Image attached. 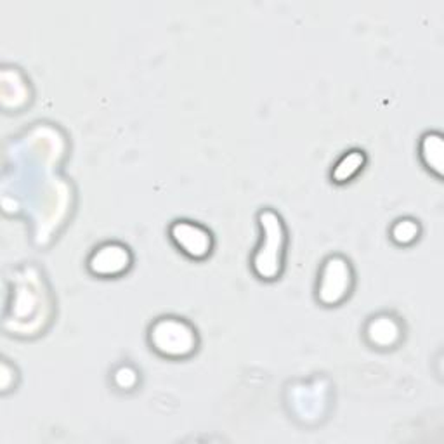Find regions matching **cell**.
<instances>
[{
	"mask_svg": "<svg viewBox=\"0 0 444 444\" xmlns=\"http://www.w3.org/2000/svg\"><path fill=\"white\" fill-rule=\"evenodd\" d=\"M125 252L121 247H115V245H108L103 247L99 252L94 254L92 261H90V267L94 269V273H103L104 266L109 264V262H117L120 266H127V261H125Z\"/></svg>",
	"mask_w": 444,
	"mask_h": 444,
	"instance_id": "obj_1",
	"label": "cell"
}]
</instances>
